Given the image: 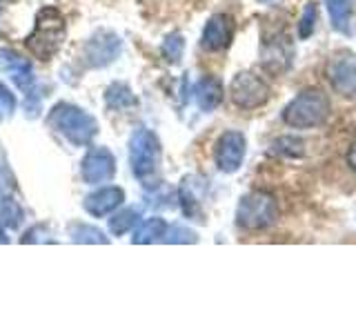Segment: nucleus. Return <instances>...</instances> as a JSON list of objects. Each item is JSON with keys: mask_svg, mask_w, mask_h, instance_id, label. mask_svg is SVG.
Wrapping results in <instances>:
<instances>
[{"mask_svg": "<svg viewBox=\"0 0 356 334\" xmlns=\"http://www.w3.org/2000/svg\"><path fill=\"white\" fill-rule=\"evenodd\" d=\"M332 103L321 89H305L283 109V122L294 129H312L327 120Z\"/></svg>", "mask_w": 356, "mask_h": 334, "instance_id": "nucleus-1", "label": "nucleus"}, {"mask_svg": "<svg viewBox=\"0 0 356 334\" xmlns=\"http://www.w3.org/2000/svg\"><path fill=\"white\" fill-rule=\"evenodd\" d=\"M65 40V22L58 9L44 7L36 18V27L27 36L25 45L27 49L40 61H49L58 51V47Z\"/></svg>", "mask_w": 356, "mask_h": 334, "instance_id": "nucleus-2", "label": "nucleus"}, {"mask_svg": "<svg viewBox=\"0 0 356 334\" xmlns=\"http://www.w3.org/2000/svg\"><path fill=\"white\" fill-rule=\"evenodd\" d=\"M129 163L131 172L140 178L143 185H154L161 165V143L149 129H136L129 141Z\"/></svg>", "mask_w": 356, "mask_h": 334, "instance_id": "nucleus-3", "label": "nucleus"}, {"mask_svg": "<svg viewBox=\"0 0 356 334\" xmlns=\"http://www.w3.org/2000/svg\"><path fill=\"white\" fill-rule=\"evenodd\" d=\"M49 122L58 129L60 134H65L67 138H70L74 145H89L92 138L96 136V120L85 114L83 109H78L74 105H56L51 116H49Z\"/></svg>", "mask_w": 356, "mask_h": 334, "instance_id": "nucleus-4", "label": "nucleus"}, {"mask_svg": "<svg viewBox=\"0 0 356 334\" xmlns=\"http://www.w3.org/2000/svg\"><path fill=\"white\" fill-rule=\"evenodd\" d=\"M278 218V205L274 196L265 192H252L241 198L236 207V223L245 230H265Z\"/></svg>", "mask_w": 356, "mask_h": 334, "instance_id": "nucleus-5", "label": "nucleus"}, {"mask_svg": "<svg viewBox=\"0 0 356 334\" xmlns=\"http://www.w3.org/2000/svg\"><path fill=\"white\" fill-rule=\"evenodd\" d=\"M229 96L234 105L241 109H256L263 107L270 100V87L261 81L259 76L252 72H241L232 78L229 85Z\"/></svg>", "mask_w": 356, "mask_h": 334, "instance_id": "nucleus-6", "label": "nucleus"}, {"mask_svg": "<svg viewBox=\"0 0 356 334\" xmlns=\"http://www.w3.org/2000/svg\"><path fill=\"white\" fill-rule=\"evenodd\" d=\"M327 76L332 87L337 89L341 96L356 94V56L348 49L337 51L330 58Z\"/></svg>", "mask_w": 356, "mask_h": 334, "instance_id": "nucleus-7", "label": "nucleus"}, {"mask_svg": "<svg viewBox=\"0 0 356 334\" xmlns=\"http://www.w3.org/2000/svg\"><path fill=\"white\" fill-rule=\"evenodd\" d=\"M248 141L241 132H225L216 143V165L220 172L234 174L243 165Z\"/></svg>", "mask_w": 356, "mask_h": 334, "instance_id": "nucleus-8", "label": "nucleus"}, {"mask_svg": "<svg viewBox=\"0 0 356 334\" xmlns=\"http://www.w3.org/2000/svg\"><path fill=\"white\" fill-rule=\"evenodd\" d=\"M116 174V161L109 150L94 148L83 161V178L87 183H105Z\"/></svg>", "mask_w": 356, "mask_h": 334, "instance_id": "nucleus-9", "label": "nucleus"}, {"mask_svg": "<svg viewBox=\"0 0 356 334\" xmlns=\"http://www.w3.org/2000/svg\"><path fill=\"white\" fill-rule=\"evenodd\" d=\"M120 51V40L109 31H100L87 42L85 47V58L92 67H103L111 63Z\"/></svg>", "mask_w": 356, "mask_h": 334, "instance_id": "nucleus-10", "label": "nucleus"}, {"mask_svg": "<svg viewBox=\"0 0 356 334\" xmlns=\"http://www.w3.org/2000/svg\"><path fill=\"white\" fill-rule=\"evenodd\" d=\"M232 33H234V25H232L229 16L216 14V16H211L207 20L200 45H203V49H207V51H220V49H225L229 45Z\"/></svg>", "mask_w": 356, "mask_h": 334, "instance_id": "nucleus-11", "label": "nucleus"}, {"mask_svg": "<svg viewBox=\"0 0 356 334\" xmlns=\"http://www.w3.org/2000/svg\"><path fill=\"white\" fill-rule=\"evenodd\" d=\"M122 200H125V192L120 187H103L85 198V209L94 216H107Z\"/></svg>", "mask_w": 356, "mask_h": 334, "instance_id": "nucleus-12", "label": "nucleus"}, {"mask_svg": "<svg viewBox=\"0 0 356 334\" xmlns=\"http://www.w3.org/2000/svg\"><path fill=\"white\" fill-rule=\"evenodd\" d=\"M196 103L203 111H214L222 103V85L218 78L205 76L203 81L196 85Z\"/></svg>", "mask_w": 356, "mask_h": 334, "instance_id": "nucleus-13", "label": "nucleus"}, {"mask_svg": "<svg viewBox=\"0 0 356 334\" xmlns=\"http://www.w3.org/2000/svg\"><path fill=\"white\" fill-rule=\"evenodd\" d=\"M327 5V14L332 20V27L341 31V33H350L352 31V14H354V5L356 0H325Z\"/></svg>", "mask_w": 356, "mask_h": 334, "instance_id": "nucleus-14", "label": "nucleus"}, {"mask_svg": "<svg viewBox=\"0 0 356 334\" xmlns=\"http://www.w3.org/2000/svg\"><path fill=\"white\" fill-rule=\"evenodd\" d=\"M181 205L183 212L194 221H203V212H200V196L196 194V178H185L181 185Z\"/></svg>", "mask_w": 356, "mask_h": 334, "instance_id": "nucleus-15", "label": "nucleus"}, {"mask_svg": "<svg viewBox=\"0 0 356 334\" xmlns=\"http://www.w3.org/2000/svg\"><path fill=\"white\" fill-rule=\"evenodd\" d=\"M165 234H167V223L163 218H149L136 230V234H134V243L143 245V243L165 241Z\"/></svg>", "mask_w": 356, "mask_h": 334, "instance_id": "nucleus-16", "label": "nucleus"}, {"mask_svg": "<svg viewBox=\"0 0 356 334\" xmlns=\"http://www.w3.org/2000/svg\"><path fill=\"white\" fill-rule=\"evenodd\" d=\"M107 105L111 109H125V107H131L136 105V98L131 96L129 87L122 85V83H116L107 89Z\"/></svg>", "mask_w": 356, "mask_h": 334, "instance_id": "nucleus-17", "label": "nucleus"}, {"mask_svg": "<svg viewBox=\"0 0 356 334\" xmlns=\"http://www.w3.org/2000/svg\"><path fill=\"white\" fill-rule=\"evenodd\" d=\"M136 221H138V209H134V207L122 209L116 216L109 218V230L111 234H116V237H122L125 232H129V228L136 225Z\"/></svg>", "mask_w": 356, "mask_h": 334, "instance_id": "nucleus-18", "label": "nucleus"}, {"mask_svg": "<svg viewBox=\"0 0 356 334\" xmlns=\"http://www.w3.org/2000/svg\"><path fill=\"white\" fill-rule=\"evenodd\" d=\"M316 18H318V7L316 3H307L305 9H303V16L298 20V38H309L312 33H314V27H316Z\"/></svg>", "mask_w": 356, "mask_h": 334, "instance_id": "nucleus-19", "label": "nucleus"}, {"mask_svg": "<svg viewBox=\"0 0 356 334\" xmlns=\"http://www.w3.org/2000/svg\"><path fill=\"white\" fill-rule=\"evenodd\" d=\"M183 49H185V40H183L181 33H172V36H167L165 42H163V54H165V58L170 63L181 61Z\"/></svg>", "mask_w": 356, "mask_h": 334, "instance_id": "nucleus-20", "label": "nucleus"}, {"mask_svg": "<svg viewBox=\"0 0 356 334\" xmlns=\"http://www.w3.org/2000/svg\"><path fill=\"white\" fill-rule=\"evenodd\" d=\"M72 239L78 243H107V239L103 237V232H98L89 225H78L72 230Z\"/></svg>", "mask_w": 356, "mask_h": 334, "instance_id": "nucleus-21", "label": "nucleus"}, {"mask_svg": "<svg viewBox=\"0 0 356 334\" xmlns=\"http://www.w3.org/2000/svg\"><path fill=\"white\" fill-rule=\"evenodd\" d=\"M22 218V209L14 203V200L3 198V209H0V221H5L9 228H16Z\"/></svg>", "mask_w": 356, "mask_h": 334, "instance_id": "nucleus-22", "label": "nucleus"}, {"mask_svg": "<svg viewBox=\"0 0 356 334\" xmlns=\"http://www.w3.org/2000/svg\"><path fill=\"white\" fill-rule=\"evenodd\" d=\"M165 241H167V243H196L198 237H196V232L187 230V228H183V225H174V228L167 230Z\"/></svg>", "mask_w": 356, "mask_h": 334, "instance_id": "nucleus-23", "label": "nucleus"}, {"mask_svg": "<svg viewBox=\"0 0 356 334\" xmlns=\"http://www.w3.org/2000/svg\"><path fill=\"white\" fill-rule=\"evenodd\" d=\"M0 105L5 107V111H14V107H16V100L9 94V89L5 85H0Z\"/></svg>", "mask_w": 356, "mask_h": 334, "instance_id": "nucleus-24", "label": "nucleus"}, {"mask_svg": "<svg viewBox=\"0 0 356 334\" xmlns=\"http://www.w3.org/2000/svg\"><path fill=\"white\" fill-rule=\"evenodd\" d=\"M348 161H350V167L356 172V143H354V148L350 150V156H348Z\"/></svg>", "mask_w": 356, "mask_h": 334, "instance_id": "nucleus-25", "label": "nucleus"}, {"mask_svg": "<svg viewBox=\"0 0 356 334\" xmlns=\"http://www.w3.org/2000/svg\"><path fill=\"white\" fill-rule=\"evenodd\" d=\"M261 3H276V0H261Z\"/></svg>", "mask_w": 356, "mask_h": 334, "instance_id": "nucleus-26", "label": "nucleus"}]
</instances>
